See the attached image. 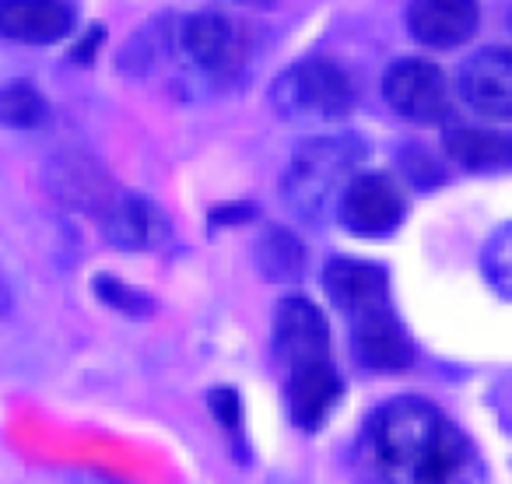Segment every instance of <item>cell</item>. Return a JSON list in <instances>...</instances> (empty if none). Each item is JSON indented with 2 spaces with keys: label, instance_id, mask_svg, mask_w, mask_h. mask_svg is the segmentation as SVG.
Wrapping results in <instances>:
<instances>
[{
  "label": "cell",
  "instance_id": "obj_16",
  "mask_svg": "<svg viewBox=\"0 0 512 484\" xmlns=\"http://www.w3.org/2000/svg\"><path fill=\"white\" fill-rule=\"evenodd\" d=\"M442 148L456 165L470 172H505L512 169V137L481 127H449Z\"/></svg>",
  "mask_w": 512,
  "mask_h": 484
},
{
  "label": "cell",
  "instance_id": "obj_18",
  "mask_svg": "<svg viewBox=\"0 0 512 484\" xmlns=\"http://www.w3.org/2000/svg\"><path fill=\"white\" fill-rule=\"evenodd\" d=\"M46 116V99L29 81H11L0 88V123L4 127H36Z\"/></svg>",
  "mask_w": 512,
  "mask_h": 484
},
{
  "label": "cell",
  "instance_id": "obj_21",
  "mask_svg": "<svg viewBox=\"0 0 512 484\" xmlns=\"http://www.w3.org/2000/svg\"><path fill=\"white\" fill-rule=\"evenodd\" d=\"M207 407H211L214 421L232 435V442H242V400L232 386H218L207 393Z\"/></svg>",
  "mask_w": 512,
  "mask_h": 484
},
{
  "label": "cell",
  "instance_id": "obj_1",
  "mask_svg": "<svg viewBox=\"0 0 512 484\" xmlns=\"http://www.w3.org/2000/svg\"><path fill=\"white\" fill-rule=\"evenodd\" d=\"M358 474L365 484H470L477 456L467 435L435 404L397 397L365 421Z\"/></svg>",
  "mask_w": 512,
  "mask_h": 484
},
{
  "label": "cell",
  "instance_id": "obj_3",
  "mask_svg": "<svg viewBox=\"0 0 512 484\" xmlns=\"http://www.w3.org/2000/svg\"><path fill=\"white\" fill-rule=\"evenodd\" d=\"M274 109L285 120L299 123H334L355 109V85L348 71L327 57H309L288 67L271 92Z\"/></svg>",
  "mask_w": 512,
  "mask_h": 484
},
{
  "label": "cell",
  "instance_id": "obj_13",
  "mask_svg": "<svg viewBox=\"0 0 512 484\" xmlns=\"http://www.w3.org/2000/svg\"><path fill=\"white\" fill-rule=\"evenodd\" d=\"M46 179H50V190L67 207L92 214V218H102L113 207V200L120 197L113 179L85 155H57L46 169Z\"/></svg>",
  "mask_w": 512,
  "mask_h": 484
},
{
  "label": "cell",
  "instance_id": "obj_9",
  "mask_svg": "<svg viewBox=\"0 0 512 484\" xmlns=\"http://www.w3.org/2000/svg\"><path fill=\"white\" fill-rule=\"evenodd\" d=\"M323 288L334 299V306L348 316V323L358 320V316L376 313V309L393 306L390 274L379 264H369V260H351V257L330 260L327 271H323Z\"/></svg>",
  "mask_w": 512,
  "mask_h": 484
},
{
  "label": "cell",
  "instance_id": "obj_7",
  "mask_svg": "<svg viewBox=\"0 0 512 484\" xmlns=\"http://www.w3.org/2000/svg\"><path fill=\"white\" fill-rule=\"evenodd\" d=\"M383 95L393 113L411 123H442L449 116L446 74L428 60H397L383 78Z\"/></svg>",
  "mask_w": 512,
  "mask_h": 484
},
{
  "label": "cell",
  "instance_id": "obj_10",
  "mask_svg": "<svg viewBox=\"0 0 512 484\" xmlns=\"http://www.w3.org/2000/svg\"><path fill=\"white\" fill-rule=\"evenodd\" d=\"M285 400H288V414L299 428L316 432V428L327 425L330 411L337 407L344 393L341 372H337L334 358H320V362H306L295 365L285 372Z\"/></svg>",
  "mask_w": 512,
  "mask_h": 484
},
{
  "label": "cell",
  "instance_id": "obj_17",
  "mask_svg": "<svg viewBox=\"0 0 512 484\" xmlns=\"http://www.w3.org/2000/svg\"><path fill=\"white\" fill-rule=\"evenodd\" d=\"M256 271L267 281H299L302 271L309 264V250L302 246V239L295 232L281 225H271L253 246Z\"/></svg>",
  "mask_w": 512,
  "mask_h": 484
},
{
  "label": "cell",
  "instance_id": "obj_22",
  "mask_svg": "<svg viewBox=\"0 0 512 484\" xmlns=\"http://www.w3.org/2000/svg\"><path fill=\"white\" fill-rule=\"evenodd\" d=\"M74 484H120V481H106V477H92V474H78Z\"/></svg>",
  "mask_w": 512,
  "mask_h": 484
},
{
  "label": "cell",
  "instance_id": "obj_4",
  "mask_svg": "<svg viewBox=\"0 0 512 484\" xmlns=\"http://www.w3.org/2000/svg\"><path fill=\"white\" fill-rule=\"evenodd\" d=\"M337 218L358 239H386L407 218V197L386 172H365L348 183L337 204Z\"/></svg>",
  "mask_w": 512,
  "mask_h": 484
},
{
  "label": "cell",
  "instance_id": "obj_15",
  "mask_svg": "<svg viewBox=\"0 0 512 484\" xmlns=\"http://www.w3.org/2000/svg\"><path fill=\"white\" fill-rule=\"evenodd\" d=\"M74 29L67 0H0V36L15 43H60Z\"/></svg>",
  "mask_w": 512,
  "mask_h": 484
},
{
  "label": "cell",
  "instance_id": "obj_6",
  "mask_svg": "<svg viewBox=\"0 0 512 484\" xmlns=\"http://www.w3.org/2000/svg\"><path fill=\"white\" fill-rule=\"evenodd\" d=\"M274 358L288 369L334 358V337L323 309L309 295H288L274 313Z\"/></svg>",
  "mask_w": 512,
  "mask_h": 484
},
{
  "label": "cell",
  "instance_id": "obj_20",
  "mask_svg": "<svg viewBox=\"0 0 512 484\" xmlns=\"http://www.w3.org/2000/svg\"><path fill=\"white\" fill-rule=\"evenodd\" d=\"M95 295H99L106 306L120 309L123 316H130V320H144V316L155 313V302L148 299L144 292H137V288L123 285L120 278H109V274H99V278L92 281Z\"/></svg>",
  "mask_w": 512,
  "mask_h": 484
},
{
  "label": "cell",
  "instance_id": "obj_8",
  "mask_svg": "<svg viewBox=\"0 0 512 484\" xmlns=\"http://www.w3.org/2000/svg\"><path fill=\"white\" fill-rule=\"evenodd\" d=\"M460 95L477 116L495 123L512 120V50L488 46L460 67Z\"/></svg>",
  "mask_w": 512,
  "mask_h": 484
},
{
  "label": "cell",
  "instance_id": "obj_11",
  "mask_svg": "<svg viewBox=\"0 0 512 484\" xmlns=\"http://www.w3.org/2000/svg\"><path fill=\"white\" fill-rule=\"evenodd\" d=\"M351 344H355V355L365 369L404 372L414 362V341L400 323V316L393 313V306L351 320Z\"/></svg>",
  "mask_w": 512,
  "mask_h": 484
},
{
  "label": "cell",
  "instance_id": "obj_12",
  "mask_svg": "<svg viewBox=\"0 0 512 484\" xmlns=\"http://www.w3.org/2000/svg\"><path fill=\"white\" fill-rule=\"evenodd\" d=\"M477 25H481L477 0H411L407 8L411 36L432 50H453L470 43Z\"/></svg>",
  "mask_w": 512,
  "mask_h": 484
},
{
  "label": "cell",
  "instance_id": "obj_14",
  "mask_svg": "<svg viewBox=\"0 0 512 484\" xmlns=\"http://www.w3.org/2000/svg\"><path fill=\"white\" fill-rule=\"evenodd\" d=\"M102 232L120 250H158L169 239V218L158 204L137 193H120L106 214H102Z\"/></svg>",
  "mask_w": 512,
  "mask_h": 484
},
{
  "label": "cell",
  "instance_id": "obj_5",
  "mask_svg": "<svg viewBox=\"0 0 512 484\" xmlns=\"http://www.w3.org/2000/svg\"><path fill=\"white\" fill-rule=\"evenodd\" d=\"M176 46L197 71L211 78H232L246 64V36L221 11H200L176 25Z\"/></svg>",
  "mask_w": 512,
  "mask_h": 484
},
{
  "label": "cell",
  "instance_id": "obj_2",
  "mask_svg": "<svg viewBox=\"0 0 512 484\" xmlns=\"http://www.w3.org/2000/svg\"><path fill=\"white\" fill-rule=\"evenodd\" d=\"M362 155L365 144L348 134L309 137L306 144H299L285 172L288 207L309 225H320L334 204H341V193L355 179Z\"/></svg>",
  "mask_w": 512,
  "mask_h": 484
},
{
  "label": "cell",
  "instance_id": "obj_19",
  "mask_svg": "<svg viewBox=\"0 0 512 484\" xmlns=\"http://www.w3.org/2000/svg\"><path fill=\"white\" fill-rule=\"evenodd\" d=\"M484 278L498 295L512 299V221L502 225L484 246Z\"/></svg>",
  "mask_w": 512,
  "mask_h": 484
}]
</instances>
